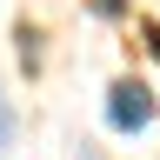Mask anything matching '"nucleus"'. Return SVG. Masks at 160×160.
<instances>
[{
    "label": "nucleus",
    "instance_id": "1",
    "mask_svg": "<svg viewBox=\"0 0 160 160\" xmlns=\"http://www.w3.org/2000/svg\"><path fill=\"white\" fill-rule=\"evenodd\" d=\"M107 127H113V133L153 127V93L140 87V80H113V87H107Z\"/></svg>",
    "mask_w": 160,
    "mask_h": 160
},
{
    "label": "nucleus",
    "instance_id": "2",
    "mask_svg": "<svg viewBox=\"0 0 160 160\" xmlns=\"http://www.w3.org/2000/svg\"><path fill=\"white\" fill-rule=\"evenodd\" d=\"M13 147V107H7V93H0V153Z\"/></svg>",
    "mask_w": 160,
    "mask_h": 160
},
{
    "label": "nucleus",
    "instance_id": "3",
    "mask_svg": "<svg viewBox=\"0 0 160 160\" xmlns=\"http://www.w3.org/2000/svg\"><path fill=\"white\" fill-rule=\"evenodd\" d=\"M113 7H120V0H100V13H113Z\"/></svg>",
    "mask_w": 160,
    "mask_h": 160
}]
</instances>
